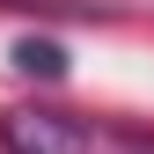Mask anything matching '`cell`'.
<instances>
[{
	"label": "cell",
	"mask_w": 154,
	"mask_h": 154,
	"mask_svg": "<svg viewBox=\"0 0 154 154\" xmlns=\"http://www.w3.org/2000/svg\"><path fill=\"white\" fill-rule=\"evenodd\" d=\"M0 147L8 154H88V132L66 110H8L0 118Z\"/></svg>",
	"instance_id": "1"
},
{
	"label": "cell",
	"mask_w": 154,
	"mask_h": 154,
	"mask_svg": "<svg viewBox=\"0 0 154 154\" xmlns=\"http://www.w3.org/2000/svg\"><path fill=\"white\" fill-rule=\"evenodd\" d=\"M15 66H22V73H44V81H51V73H66V51L51 44V37H22V44H15Z\"/></svg>",
	"instance_id": "2"
}]
</instances>
